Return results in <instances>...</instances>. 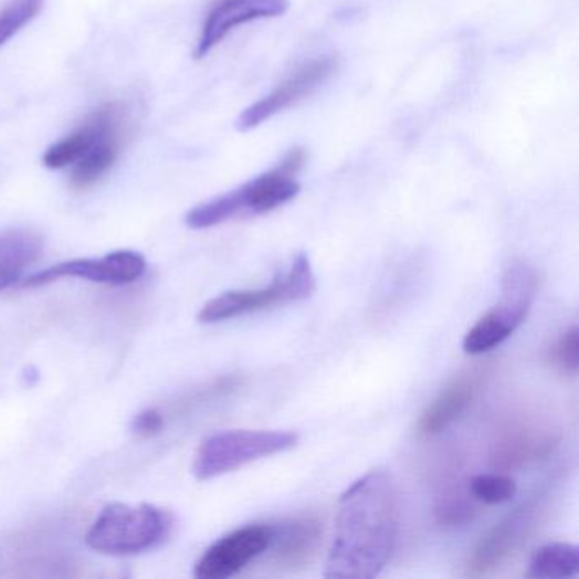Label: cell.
Returning <instances> with one entry per match:
<instances>
[{"mask_svg": "<svg viewBox=\"0 0 579 579\" xmlns=\"http://www.w3.org/2000/svg\"><path fill=\"white\" fill-rule=\"evenodd\" d=\"M43 253V239L31 230L0 231V290L19 281L22 272L38 262Z\"/></svg>", "mask_w": 579, "mask_h": 579, "instance_id": "cell-16", "label": "cell"}, {"mask_svg": "<svg viewBox=\"0 0 579 579\" xmlns=\"http://www.w3.org/2000/svg\"><path fill=\"white\" fill-rule=\"evenodd\" d=\"M561 442V429L540 413L515 414L496 430L489 451L495 470L509 471L547 457Z\"/></svg>", "mask_w": 579, "mask_h": 579, "instance_id": "cell-6", "label": "cell"}, {"mask_svg": "<svg viewBox=\"0 0 579 579\" xmlns=\"http://www.w3.org/2000/svg\"><path fill=\"white\" fill-rule=\"evenodd\" d=\"M147 271V261L144 255L131 250L113 252L101 259H75V261L62 262L53 265L46 271L30 275L22 287H40L66 277H77L92 283L104 284H129L140 280Z\"/></svg>", "mask_w": 579, "mask_h": 579, "instance_id": "cell-9", "label": "cell"}, {"mask_svg": "<svg viewBox=\"0 0 579 579\" xmlns=\"http://www.w3.org/2000/svg\"><path fill=\"white\" fill-rule=\"evenodd\" d=\"M435 514L440 524L457 527V525L473 522L474 517L480 514V508L470 489L464 492L461 486H457V489H448L444 495L440 496Z\"/></svg>", "mask_w": 579, "mask_h": 579, "instance_id": "cell-19", "label": "cell"}, {"mask_svg": "<svg viewBox=\"0 0 579 579\" xmlns=\"http://www.w3.org/2000/svg\"><path fill=\"white\" fill-rule=\"evenodd\" d=\"M161 427H164V417H161L160 411L154 410V408L136 414L135 422H133V430L141 436L155 435V433L160 432Z\"/></svg>", "mask_w": 579, "mask_h": 579, "instance_id": "cell-23", "label": "cell"}, {"mask_svg": "<svg viewBox=\"0 0 579 579\" xmlns=\"http://www.w3.org/2000/svg\"><path fill=\"white\" fill-rule=\"evenodd\" d=\"M118 155V136H109L106 140L99 141L96 147H92L84 157L75 161L71 177L72 188L84 191L94 186L114 166Z\"/></svg>", "mask_w": 579, "mask_h": 579, "instance_id": "cell-18", "label": "cell"}, {"mask_svg": "<svg viewBox=\"0 0 579 579\" xmlns=\"http://www.w3.org/2000/svg\"><path fill=\"white\" fill-rule=\"evenodd\" d=\"M335 71H337V59L334 56H318V59L308 60L297 66L296 72L291 74L283 84L277 85L269 96L246 107L240 114L236 129L245 133L259 128L269 119L274 118L275 114L283 113L299 103L301 99L312 96L313 92L319 85L325 84Z\"/></svg>", "mask_w": 579, "mask_h": 579, "instance_id": "cell-7", "label": "cell"}, {"mask_svg": "<svg viewBox=\"0 0 579 579\" xmlns=\"http://www.w3.org/2000/svg\"><path fill=\"white\" fill-rule=\"evenodd\" d=\"M543 517L539 502L527 503L499 522L488 536L483 537L467 562V575L486 576L495 571L502 562L530 537Z\"/></svg>", "mask_w": 579, "mask_h": 579, "instance_id": "cell-11", "label": "cell"}, {"mask_svg": "<svg viewBox=\"0 0 579 579\" xmlns=\"http://www.w3.org/2000/svg\"><path fill=\"white\" fill-rule=\"evenodd\" d=\"M537 272L522 261L512 262L506 267L502 281V297L462 340V349L470 356L489 352L503 341L508 340L527 319L536 299Z\"/></svg>", "mask_w": 579, "mask_h": 579, "instance_id": "cell-3", "label": "cell"}, {"mask_svg": "<svg viewBox=\"0 0 579 579\" xmlns=\"http://www.w3.org/2000/svg\"><path fill=\"white\" fill-rule=\"evenodd\" d=\"M400 528V503L391 477L372 471L350 484L338 502L327 578H376L391 559Z\"/></svg>", "mask_w": 579, "mask_h": 579, "instance_id": "cell-1", "label": "cell"}, {"mask_svg": "<svg viewBox=\"0 0 579 579\" xmlns=\"http://www.w3.org/2000/svg\"><path fill=\"white\" fill-rule=\"evenodd\" d=\"M172 530V517L151 505L113 503L88 528L85 544L109 556L145 552L164 543Z\"/></svg>", "mask_w": 579, "mask_h": 579, "instance_id": "cell-2", "label": "cell"}, {"mask_svg": "<svg viewBox=\"0 0 579 579\" xmlns=\"http://www.w3.org/2000/svg\"><path fill=\"white\" fill-rule=\"evenodd\" d=\"M287 9L290 0H220L206 18L196 59H204L235 28L259 19L280 18Z\"/></svg>", "mask_w": 579, "mask_h": 579, "instance_id": "cell-13", "label": "cell"}, {"mask_svg": "<svg viewBox=\"0 0 579 579\" xmlns=\"http://www.w3.org/2000/svg\"><path fill=\"white\" fill-rule=\"evenodd\" d=\"M578 547L566 543L546 544L531 556L528 578H569L578 575Z\"/></svg>", "mask_w": 579, "mask_h": 579, "instance_id": "cell-17", "label": "cell"}, {"mask_svg": "<svg viewBox=\"0 0 579 579\" xmlns=\"http://www.w3.org/2000/svg\"><path fill=\"white\" fill-rule=\"evenodd\" d=\"M550 362L554 367L566 372V375H576L579 367V330L572 327L566 331L556 344L552 345L549 354Z\"/></svg>", "mask_w": 579, "mask_h": 579, "instance_id": "cell-22", "label": "cell"}, {"mask_svg": "<svg viewBox=\"0 0 579 579\" xmlns=\"http://www.w3.org/2000/svg\"><path fill=\"white\" fill-rule=\"evenodd\" d=\"M43 8V0H14L2 14H0V46L8 43L18 34L28 22L36 18Z\"/></svg>", "mask_w": 579, "mask_h": 579, "instance_id": "cell-21", "label": "cell"}, {"mask_svg": "<svg viewBox=\"0 0 579 579\" xmlns=\"http://www.w3.org/2000/svg\"><path fill=\"white\" fill-rule=\"evenodd\" d=\"M306 158L308 155L305 148H293L284 155L280 166L233 189L239 199L240 217L271 213L293 201L301 192L296 177L305 167Z\"/></svg>", "mask_w": 579, "mask_h": 579, "instance_id": "cell-8", "label": "cell"}, {"mask_svg": "<svg viewBox=\"0 0 579 579\" xmlns=\"http://www.w3.org/2000/svg\"><path fill=\"white\" fill-rule=\"evenodd\" d=\"M271 537V524H252L230 531L202 554L194 568L196 578L224 579L235 576L253 559L265 554Z\"/></svg>", "mask_w": 579, "mask_h": 579, "instance_id": "cell-10", "label": "cell"}, {"mask_svg": "<svg viewBox=\"0 0 579 579\" xmlns=\"http://www.w3.org/2000/svg\"><path fill=\"white\" fill-rule=\"evenodd\" d=\"M118 107L114 104L101 107L77 131L46 150L43 157L44 166L53 170L72 166L99 141L106 140L109 136H118Z\"/></svg>", "mask_w": 579, "mask_h": 579, "instance_id": "cell-15", "label": "cell"}, {"mask_svg": "<svg viewBox=\"0 0 579 579\" xmlns=\"http://www.w3.org/2000/svg\"><path fill=\"white\" fill-rule=\"evenodd\" d=\"M269 549L271 561L277 568L297 569L308 566L322 546L323 524L312 515L283 518L271 524Z\"/></svg>", "mask_w": 579, "mask_h": 579, "instance_id": "cell-14", "label": "cell"}, {"mask_svg": "<svg viewBox=\"0 0 579 579\" xmlns=\"http://www.w3.org/2000/svg\"><path fill=\"white\" fill-rule=\"evenodd\" d=\"M297 442V433L281 430H227L213 433L199 445L192 473L199 481L213 480L259 459L291 451Z\"/></svg>", "mask_w": 579, "mask_h": 579, "instance_id": "cell-4", "label": "cell"}, {"mask_svg": "<svg viewBox=\"0 0 579 579\" xmlns=\"http://www.w3.org/2000/svg\"><path fill=\"white\" fill-rule=\"evenodd\" d=\"M489 375H492V364L486 362L470 367L455 376L423 411L419 425H417V435L420 439L436 435L452 425L455 420L461 419L476 400L477 392L481 391Z\"/></svg>", "mask_w": 579, "mask_h": 579, "instance_id": "cell-12", "label": "cell"}, {"mask_svg": "<svg viewBox=\"0 0 579 579\" xmlns=\"http://www.w3.org/2000/svg\"><path fill=\"white\" fill-rule=\"evenodd\" d=\"M471 495L484 505H499L517 495V483L502 473L477 474L470 481Z\"/></svg>", "mask_w": 579, "mask_h": 579, "instance_id": "cell-20", "label": "cell"}, {"mask_svg": "<svg viewBox=\"0 0 579 579\" xmlns=\"http://www.w3.org/2000/svg\"><path fill=\"white\" fill-rule=\"evenodd\" d=\"M316 290V277L306 253H297L290 269L275 275L269 286L261 290L227 291L208 301L199 312V322L220 323L249 313L262 312L271 306L308 299Z\"/></svg>", "mask_w": 579, "mask_h": 579, "instance_id": "cell-5", "label": "cell"}]
</instances>
